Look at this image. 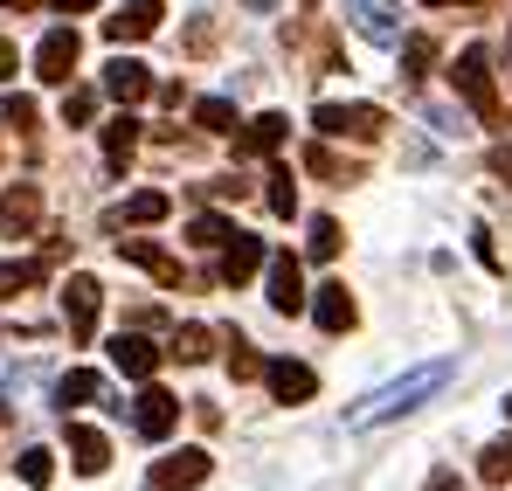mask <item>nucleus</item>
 <instances>
[{
	"label": "nucleus",
	"instance_id": "nucleus-41",
	"mask_svg": "<svg viewBox=\"0 0 512 491\" xmlns=\"http://www.w3.org/2000/svg\"><path fill=\"white\" fill-rule=\"evenodd\" d=\"M0 7H7V14H28V7H42V0H0Z\"/></svg>",
	"mask_w": 512,
	"mask_h": 491
},
{
	"label": "nucleus",
	"instance_id": "nucleus-31",
	"mask_svg": "<svg viewBox=\"0 0 512 491\" xmlns=\"http://www.w3.org/2000/svg\"><path fill=\"white\" fill-rule=\"evenodd\" d=\"M305 166H312V173H319V180H360V173H353V166L340 160V153H326V146H305Z\"/></svg>",
	"mask_w": 512,
	"mask_h": 491
},
{
	"label": "nucleus",
	"instance_id": "nucleus-11",
	"mask_svg": "<svg viewBox=\"0 0 512 491\" xmlns=\"http://www.w3.org/2000/svg\"><path fill=\"white\" fill-rule=\"evenodd\" d=\"M153 28H160V0H125L118 14H104V35H111L118 49H125V42H146Z\"/></svg>",
	"mask_w": 512,
	"mask_h": 491
},
{
	"label": "nucleus",
	"instance_id": "nucleus-9",
	"mask_svg": "<svg viewBox=\"0 0 512 491\" xmlns=\"http://www.w3.org/2000/svg\"><path fill=\"white\" fill-rule=\"evenodd\" d=\"M263 298H270V312H284V319H291V312H305V270H298V256H291V249H284V256H270V291H263Z\"/></svg>",
	"mask_w": 512,
	"mask_h": 491
},
{
	"label": "nucleus",
	"instance_id": "nucleus-1",
	"mask_svg": "<svg viewBox=\"0 0 512 491\" xmlns=\"http://www.w3.org/2000/svg\"><path fill=\"white\" fill-rule=\"evenodd\" d=\"M450 381V360H429V367H416V374H402V381H388V388H374L360 409L346 415V429H374V422H395V415H409L423 395H436Z\"/></svg>",
	"mask_w": 512,
	"mask_h": 491
},
{
	"label": "nucleus",
	"instance_id": "nucleus-20",
	"mask_svg": "<svg viewBox=\"0 0 512 491\" xmlns=\"http://www.w3.org/2000/svg\"><path fill=\"white\" fill-rule=\"evenodd\" d=\"M90 402H104V381H97L90 367H70V374L56 381V409L70 415V409H90Z\"/></svg>",
	"mask_w": 512,
	"mask_h": 491
},
{
	"label": "nucleus",
	"instance_id": "nucleus-22",
	"mask_svg": "<svg viewBox=\"0 0 512 491\" xmlns=\"http://www.w3.org/2000/svg\"><path fill=\"white\" fill-rule=\"evenodd\" d=\"M56 256H63V243L42 249L35 263H0V298H21V291H28L35 277H49V263H56Z\"/></svg>",
	"mask_w": 512,
	"mask_h": 491
},
{
	"label": "nucleus",
	"instance_id": "nucleus-3",
	"mask_svg": "<svg viewBox=\"0 0 512 491\" xmlns=\"http://www.w3.org/2000/svg\"><path fill=\"white\" fill-rule=\"evenodd\" d=\"M312 125H319V139L374 146V139L388 132V111H381V104H319V111H312Z\"/></svg>",
	"mask_w": 512,
	"mask_h": 491
},
{
	"label": "nucleus",
	"instance_id": "nucleus-26",
	"mask_svg": "<svg viewBox=\"0 0 512 491\" xmlns=\"http://www.w3.org/2000/svg\"><path fill=\"white\" fill-rule=\"evenodd\" d=\"M263 201H270V215H291L298 208V180H291V166L270 160V187H263Z\"/></svg>",
	"mask_w": 512,
	"mask_h": 491
},
{
	"label": "nucleus",
	"instance_id": "nucleus-29",
	"mask_svg": "<svg viewBox=\"0 0 512 491\" xmlns=\"http://www.w3.org/2000/svg\"><path fill=\"white\" fill-rule=\"evenodd\" d=\"M229 236H236V229H229L222 215H194V222H187V243H201V249H229Z\"/></svg>",
	"mask_w": 512,
	"mask_h": 491
},
{
	"label": "nucleus",
	"instance_id": "nucleus-7",
	"mask_svg": "<svg viewBox=\"0 0 512 491\" xmlns=\"http://www.w3.org/2000/svg\"><path fill=\"white\" fill-rule=\"evenodd\" d=\"M97 305H104V284L77 270V277L63 284V326H70V339H90V332H97Z\"/></svg>",
	"mask_w": 512,
	"mask_h": 491
},
{
	"label": "nucleus",
	"instance_id": "nucleus-8",
	"mask_svg": "<svg viewBox=\"0 0 512 491\" xmlns=\"http://www.w3.org/2000/svg\"><path fill=\"white\" fill-rule=\"evenodd\" d=\"M173 422H180V402H173L167 388H153V381H146V388H139V402H132V429H139L146 443H167Z\"/></svg>",
	"mask_w": 512,
	"mask_h": 491
},
{
	"label": "nucleus",
	"instance_id": "nucleus-37",
	"mask_svg": "<svg viewBox=\"0 0 512 491\" xmlns=\"http://www.w3.org/2000/svg\"><path fill=\"white\" fill-rule=\"evenodd\" d=\"M429 491H464V478H457L450 464H436V471H429Z\"/></svg>",
	"mask_w": 512,
	"mask_h": 491
},
{
	"label": "nucleus",
	"instance_id": "nucleus-18",
	"mask_svg": "<svg viewBox=\"0 0 512 491\" xmlns=\"http://www.w3.org/2000/svg\"><path fill=\"white\" fill-rule=\"evenodd\" d=\"M167 194H160V187H146V194H132V201H125V208H111V215H104V222H111V229H146V222H167Z\"/></svg>",
	"mask_w": 512,
	"mask_h": 491
},
{
	"label": "nucleus",
	"instance_id": "nucleus-15",
	"mask_svg": "<svg viewBox=\"0 0 512 491\" xmlns=\"http://www.w3.org/2000/svg\"><path fill=\"white\" fill-rule=\"evenodd\" d=\"M263 381H270V395H277V402H312V395H319V374H312V367H298V360H270V367H263Z\"/></svg>",
	"mask_w": 512,
	"mask_h": 491
},
{
	"label": "nucleus",
	"instance_id": "nucleus-32",
	"mask_svg": "<svg viewBox=\"0 0 512 491\" xmlns=\"http://www.w3.org/2000/svg\"><path fill=\"white\" fill-rule=\"evenodd\" d=\"M14 471H21V485H49V478H56V464H49V450H21V457H14Z\"/></svg>",
	"mask_w": 512,
	"mask_h": 491
},
{
	"label": "nucleus",
	"instance_id": "nucleus-34",
	"mask_svg": "<svg viewBox=\"0 0 512 491\" xmlns=\"http://www.w3.org/2000/svg\"><path fill=\"white\" fill-rule=\"evenodd\" d=\"M90 118H97V90H84V83L63 90V125H90Z\"/></svg>",
	"mask_w": 512,
	"mask_h": 491
},
{
	"label": "nucleus",
	"instance_id": "nucleus-13",
	"mask_svg": "<svg viewBox=\"0 0 512 491\" xmlns=\"http://www.w3.org/2000/svg\"><path fill=\"white\" fill-rule=\"evenodd\" d=\"M284 118L277 111H263V118H250L243 132H236V160H277V146H284Z\"/></svg>",
	"mask_w": 512,
	"mask_h": 491
},
{
	"label": "nucleus",
	"instance_id": "nucleus-14",
	"mask_svg": "<svg viewBox=\"0 0 512 491\" xmlns=\"http://www.w3.org/2000/svg\"><path fill=\"white\" fill-rule=\"evenodd\" d=\"M111 360H118L125 381H153V374H160V346L139 339V332H118V339H111Z\"/></svg>",
	"mask_w": 512,
	"mask_h": 491
},
{
	"label": "nucleus",
	"instance_id": "nucleus-27",
	"mask_svg": "<svg viewBox=\"0 0 512 491\" xmlns=\"http://www.w3.org/2000/svg\"><path fill=\"white\" fill-rule=\"evenodd\" d=\"M478 478H485V485H506V478H512V436L485 443V457H478Z\"/></svg>",
	"mask_w": 512,
	"mask_h": 491
},
{
	"label": "nucleus",
	"instance_id": "nucleus-5",
	"mask_svg": "<svg viewBox=\"0 0 512 491\" xmlns=\"http://www.w3.org/2000/svg\"><path fill=\"white\" fill-rule=\"evenodd\" d=\"M77 56H84L77 28H49V35L35 42V77H42V83H70V70H77Z\"/></svg>",
	"mask_w": 512,
	"mask_h": 491
},
{
	"label": "nucleus",
	"instance_id": "nucleus-17",
	"mask_svg": "<svg viewBox=\"0 0 512 491\" xmlns=\"http://www.w3.org/2000/svg\"><path fill=\"white\" fill-rule=\"evenodd\" d=\"M256 270H270V256H263V243L256 236H229V249H222V284H250Z\"/></svg>",
	"mask_w": 512,
	"mask_h": 491
},
{
	"label": "nucleus",
	"instance_id": "nucleus-25",
	"mask_svg": "<svg viewBox=\"0 0 512 491\" xmlns=\"http://www.w3.org/2000/svg\"><path fill=\"white\" fill-rule=\"evenodd\" d=\"M167 353H173V360H187V367H201V360L215 353V332H208V326H180Z\"/></svg>",
	"mask_w": 512,
	"mask_h": 491
},
{
	"label": "nucleus",
	"instance_id": "nucleus-38",
	"mask_svg": "<svg viewBox=\"0 0 512 491\" xmlns=\"http://www.w3.org/2000/svg\"><path fill=\"white\" fill-rule=\"evenodd\" d=\"M208 42H215V21H208V14H201V21H194V28H187V49H208Z\"/></svg>",
	"mask_w": 512,
	"mask_h": 491
},
{
	"label": "nucleus",
	"instance_id": "nucleus-33",
	"mask_svg": "<svg viewBox=\"0 0 512 491\" xmlns=\"http://www.w3.org/2000/svg\"><path fill=\"white\" fill-rule=\"evenodd\" d=\"M305 236H312V256H319V263H326V256H340V222H333V215H312V229H305Z\"/></svg>",
	"mask_w": 512,
	"mask_h": 491
},
{
	"label": "nucleus",
	"instance_id": "nucleus-43",
	"mask_svg": "<svg viewBox=\"0 0 512 491\" xmlns=\"http://www.w3.org/2000/svg\"><path fill=\"white\" fill-rule=\"evenodd\" d=\"M243 7H250V14H270V7H277V0H243Z\"/></svg>",
	"mask_w": 512,
	"mask_h": 491
},
{
	"label": "nucleus",
	"instance_id": "nucleus-16",
	"mask_svg": "<svg viewBox=\"0 0 512 491\" xmlns=\"http://www.w3.org/2000/svg\"><path fill=\"white\" fill-rule=\"evenodd\" d=\"M118 256H125V263H139V270H153L167 291H180V284H187V277H180V263H173L167 249H153L146 236H118Z\"/></svg>",
	"mask_w": 512,
	"mask_h": 491
},
{
	"label": "nucleus",
	"instance_id": "nucleus-24",
	"mask_svg": "<svg viewBox=\"0 0 512 491\" xmlns=\"http://www.w3.org/2000/svg\"><path fill=\"white\" fill-rule=\"evenodd\" d=\"M395 56H402V70H395V77H402V83H423L429 63H436V42H429V35H402V49H395Z\"/></svg>",
	"mask_w": 512,
	"mask_h": 491
},
{
	"label": "nucleus",
	"instance_id": "nucleus-23",
	"mask_svg": "<svg viewBox=\"0 0 512 491\" xmlns=\"http://www.w3.org/2000/svg\"><path fill=\"white\" fill-rule=\"evenodd\" d=\"M132 146H139V118H132V111H118V118L104 125V160L125 166V160H132Z\"/></svg>",
	"mask_w": 512,
	"mask_h": 491
},
{
	"label": "nucleus",
	"instance_id": "nucleus-44",
	"mask_svg": "<svg viewBox=\"0 0 512 491\" xmlns=\"http://www.w3.org/2000/svg\"><path fill=\"white\" fill-rule=\"evenodd\" d=\"M423 7H457V0H423ZM464 7H478V0H464Z\"/></svg>",
	"mask_w": 512,
	"mask_h": 491
},
{
	"label": "nucleus",
	"instance_id": "nucleus-21",
	"mask_svg": "<svg viewBox=\"0 0 512 491\" xmlns=\"http://www.w3.org/2000/svg\"><path fill=\"white\" fill-rule=\"evenodd\" d=\"M70 464H77L84 478H97V471L111 464V443H104L97 429H84V422H70Z\"/></svg>",
	"mask_w": 512,
	"mask_h": 491
},
{
	"label": "nucleus",
	"instance_id": "nucleus-45",
	"mask_svg": "<svg viewBox=\"0 0 512 491\" xmlns=\"http://www.w3.org/2000/svg\"><path fill=\"white\" fill-rule=\"evenodd\" d=\"M506 415H512V395H506Z\"/></svg>",
	"mask_w": 512,
	"mask_h": 491
},
{
	"label": "nucleus",
	"instance_id": "nucleus-36",
	"mask_svg": "<svg viewBox=\"0 0 512 491\" xmlns=\"http://www.w3.org/2000/svg\"><path fill=\"white\" fill-rule=\"evenodd\" d=\"M423 118H429V125H436V132H464V118H457V111H450V104H429Z\"/></svg>",
	"mask_w": 512,
	"mask_h": 491
},
{
	"label": "nucleus",
	"instance_id": "nucleus-10",
	"mask_svg": "<svg viewBox=\"0 0 512 491\" xmlns=\"http://www.w3.org/2000/svg\"><path fill=\"white\" fill-rule=\"evenodd\" d=\"M104 97H118V104L153 97V70H146L139 56H111V63H104Z\"/></svg>",
	"mask_w": 512,
	"mask_h": 491
},
{
	"label": "nucleus",
	"instance_id": "nucleus-40",
	"mask_svg": "<svg viewBox=\"0 0 512 491\" xmlns=\"http://www.w3.org/2000/svg\"><path fill=\"white\" fill-rule=\"evenodd\" d=\"M56 7H63V14H90L97 0H56Z\"/></svg>",
	"mask_w": 512,
	"mask_h": 491
},
{
	"label": "nucleus",
	"instance_id": "nucleus-19",
	"mask_svg": "<svg viewBox=\"0 0 512 491\" xmlns=\"http://www.w3.org/2000/svg\"><path fill=\"white\" fill-rule=\"evenodd\" d=\"M312 319L326 332H346L360 319V312H353V291H346V284H319V291H312Z\"/></svg>",
	"mask_w": 512,
	"mask_h": 491
},
{
	"label": "nucleus",
	"instance_id": "nucleus-35",
	"mask_svg": "<svg viewBox=\"0 0 512 491\" xmlns=\"http://www.w3.org/2000/svg\"><path fill=\"white\" fill-rule=\"evenodd\" d=\"M0 125H14V132H35V97H21V90H14V97L0 104Z\"/></svg>",
	"mask_w": 512,
	"mask_h": 491
},
{
	"label": "nucleus",
	"instance_id": "nucleus-2",
	"mask_svg": "<svg viewBox=\"0 0 512 491\" xmlns=\"http://www.w3.org/2000/svg\"><path fill=\"white\" fill-rule=\"evenodd\" d=\"M450 83H457V97L478 111V125H499V118H506V111H499V90H492V56H485L478 42L450 63Z\"/></svg>",
	"mask_w": 512,
	"mask_h": 491
},
{
	"label": "nucleus",
	"instance_id": "nucleus-39",
	"mask_svg": "<svg viewBox=\"0 0 512 491\" xmlns=\"http://www.w3.org/2000/svg\"><path fill=\"white\" fill-rule=\"evenodd\" d=\"M14 70H21V56H14V42H0V83H14Z\"/></svg>",
	"mask_w": 512,
	"mask_h": 491
},
{
	"label": "nucleus",
	"instance_id": "nucleus-6",
	"mask_svg": "<svg viewBox=\"0 0 512 491\" xmlns=\"http://www.w3.org/2000/svg\"><path fill=\"white\" fill-rule=\"evenodd\" d=\"M208 471H215V457H208V450H173V457H160V464H153L146 491H194Z\"/></svg>",
	"mask_w": 512,
	"mask_h": 491
},
{
	"label": "nucleus",
	"instance_id": "nucleus-4",
	"mask_svg": "<svg viewBox=\"0 0 512 491\" xmlns=\"http://www.w3.org/2000/svg\"><path fill=\"white\" fill-rule=\"evenodd\" d=\"M353 35L374 42V49H402V7L395 0H353Z\"/></svg>",
	"mask_w": 512,
	"mask_h": 491
},
{
	"label": "nucleus",
	"instance_id": "nucleus-42",
	"mask_svg": "<svg viewBox=\"0 0 512 491\" xmlns=\"http://www.w3.org/2000/svg\"><path fill=\"white\" fill-rule=\"evenodd\" d=\"M499 173H506V180H512V146H499Z\"/></svg>",
	"mask_w": 512,
	"mask_h": 491
},
{
	"label": "nucleus",
	"instance_id": "nucleus-28",
	"mask_svg": "<svg viewBox=\"0 0 512 491\" xmlns=\"http://www.w3.org/2000/svg\"><path fill=\"white\" fill-rule=\"evenodd\" d=\"M194 125H201V132H236V104H229V97H201V104H194Z\"/></svg>",
	"mask_w": 512,
	"mask_h": 491
},
{
	"label": "nucleus",
	"instance_id": "nucleus-30",
	"mask_svg": "<svg viewBox=\"0 0 512 491\" xmlns=\"http://www.w3.org/2000/svg\"><path fill=\"white\" fill-rule=\"evenodd\" d=\"M263 367H270V360L256 353V346H250V339H243V332H236V339H229V374H236V381H256Z\"/></svg>",
	"mask_w": 512,
	"mask_h": 491
},
{
	"label": "nucleus",
	"instance_id": "nucleus-12",
	"mask_svg": "<svg viewBox=\"0 0 512 491\" xmlns=\"http://www.w3.org/2000/svg\"><path fill=\"white\" fill-rule=\"evenodd\" d=\"M35 222H42V187H7L0 194V236H35Z\"/></svg>",
	"mask_w": 512,
	"mask_h": 491
}]
</instances>
